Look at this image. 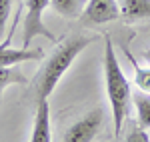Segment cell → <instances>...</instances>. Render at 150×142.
I'll return each instance as SVG.
<instances>
[{
  "label": "cell",
  "instance_id": "obj_15",
  "mask_svg": "<svg viewBox=\"0 0 150 142\" xmlns=\"http://www.w3.org/2000/svg\"><path fill=\"white\" fill-rule=\"evenodd\" d=\"M142 58H144V60H146V62L150 64V48H148V50H144V52H142Z\"/></svg>",
  "mask_w": 150,
  "mask_h": 142
},
{
  "label": "cell",
  "instance_id": "obj_4",
  "mask_svg": "<svg viewBox=\"0 0 150 142\" xmlns=\"http://www.w3.org/2000/svg\"><path fill=\"white\" fill-rule=\"evenodd\" d=\"M102 128H104V112L100 108H96V110H90V112H86L80 118L74 120L66 128L62 142H92Z\"/></svg>",
  "mask_w": 150,
  "mask_h": 142
},
{
  "label": "cell",
  "instance_id": "obj_10",
  "mask_svg": "<svg viewBox=\"0 0 150 142\" xmlns=\"http://www.w3.org/2000/svg\"><path fill=\"white\" fill-rule=\"evenodd\" d=\"M28 78L20 68L16 66H0V104H2V96L4 92L10 88V86H20V84H26Z\"/></svg>",
  "mask_w": 150,
  "mask_h": 142
},
{
  "label": "cell",
  "instance_id": "obj_9",
  "mask_svg": "<svg viewBox=\"0 0 150 142\" xmlns=\"http://www.w3.org/2000/svg\"><path fill=\"white\" fill-rule=\"evenodd\" d=\"M124 48V54H126L128 62H130V66H132V74H134V84L138 86V90L142 92H148L150 94V64L148 66H142L138 64V60L132 56V50L128 48V44H122Z\"/></svg>",
  "mask_w": 150,
  "mask_h": 142
},
{
  "label": "cell",
  "instance_id": "obj_11",
  "mask_svg": "<svg viewBox=\"0 0 150 142\" xmlns=\"http://www.w3.org/2000/svg\"><path fill=\"white\" fill-rule=\"evenodd\" d=\"M132 104L136 108V124L144 130H150V94L148 92H134L132 94Z\"/></svg>",
  "mask_w": 150,
  "mask_h": 142
},
{
  "label": "cell",
  "instance_id": "obj_2",
  "mask_svg": "<svg viewBox=\"0 0 150 142\" xmlns=\"http://www.w3.org/2000/svg\"><path fill=\"white\" fill-rule=\"evenodd\" d=\"M104 86H106V96H108V104H110V118H112V128L114 136L122 132V126L126 122L132 106V88L128 82L126 74L120 68L118 56L114 52L112 38L106 34L104 36Z\"/></svg>",
  "mask_w": 150,
  "mask_h": 142
},
{
  "label": "cell",
  "instance_id": "obj_6",
  "mask_svg": "<svg viewBox=\"0 0 150 142\" xmlns=\"http://www.w3.org/2000/svg\"><path fill=\"white\" fill-rule=\"evenodd\" d=\"M28 142H52V114H50V102L48 100L36 102L34 122H32Z\"/></svg>",
  "mask_w": 150,
  "mask_h": 142
},
{
  "label": "cell",
  "instance_id": "obj_14",
  "mask_svg": "<svg viewBox=\"0 0 150 142\" xmlns=\"http://www.w3.org/2000/svg\"><path fill=\"white\" fill-rule=\"evenodd\" d=\"M10 10H12V0H0V38L6 32V24L10 18Z\"/></svg>",
  "mask_w": 150,
  "mask_h": 142
},
{
  "label": "cell",
  "instance_id": "obj_5",
  "mask_svg": "<svg viewBox=\"0 0 150 142\" xmlns=\"http://www.w3.org/2000/svg\"><path fill=\"white\" fill-rule=\"evenodd\" d=\"M120 18L118 0H86L80 20L84 26H104Z\"/></svg>",
  "mask_w": 150,
  "mask_h": 142
},
{
  "label": "cell",
  "instance_id": "obj_8",
  "mask_svg": "<svg viewBox=\"0 0 150 142\" xmlns=\"http://www.w3.org/2000/svg\"><path fill=\"white\" fill-rule=\"evenodd\" d=\"M120 18L126 22L150 18V0H118Z\"/></svg>",
  "mask_w": 150,
  "mask_h": 142
},
{
  "label": "cell",
  "instance_id": "obj_7",
  "mask_svg": "<svg viewBox=\"0 0 150 142\" xmlns=\"http://www.w3.org/2000/svg\"><path fill=\"white\" fill-rule=\"evenodd\" d=\"M44 56L42 48H10L6 44L0 46V66H16L22 62H32V60H40Z\"/></svg>",
  "mask_w": 150,
  "mask_h": 142
},
{
  "label": "cell",
  "instance_id": "obj_13",
  "mask_svg": "<svg viewBox=\"0 0 150 142\" xmlns=\"http://www.w3.org/2000/svg\"><path fill=\"white\" fill-rule=\"evenodd\" d=\"M122 142H150V136L142 126H138V124L134 122V124H130V128L126 130Z\"/></svg>",
  "mask_w": 150,
  "mask_h": 142
},
{
  "label": "cell",
  "instance_id": "obj_3",
  "mask_svg": "<svg viewBox=\"0 0 150 142\" xmlns=\"http://www.w3.org/2000/svg\"><path fill=\"white\" fill-rule=\"evenodd\" d=\"M50 6V0H24V22H22V46L30 48L32 40L38 36H44L48 40H54L52 32L46 28L42 20V14Z\"/></svg>",
  "mask_w": 150,
  "mask_h": 142
},
{
  "label": "cell",
  "instance_id": "obj_12",
  "mask_svg": "<svg viewBox=\"0 0 150 142\" xmlns=\"http://www.w3.org/2000/svg\"><path fill=\"white\" fill-rule=\"evenodd\" d=\"M86 0H50V8L62 18H80Z\"/></svg>",
  "mask_w": 150,
  "mask_h": 142
},
{
  "label": "cell",
  "instance_id": "obj_1",
  "mask_svg": "<svg viewBox=\"0 0 150 142\" xmlns=\"http://www.w3.org/2000/svg\"><path fill=\"white\" fill-rule=\"evenodd\" d=\"M92 42H94L92 36L70 34L52 50V54L46 58V62L42 64L40 70L36 72L34 80H32V92L36 96V102L38 100H48L52 96L58 82L62 80V76L74 64V60L78 58V54L88 44H92Z\"/></svg>",
  "mask_w": 150,
  "mask_h": 142
}]
</instances>
